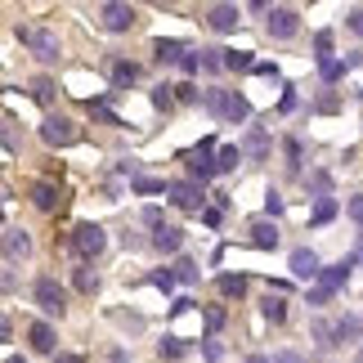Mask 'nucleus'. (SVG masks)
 <instances>
[{"mask_svg":"<svg viewBox=\"0 0 363 363\" xmlns=\"http://www.w3.org/2000/svg\"><path fill=\"white\" fill-rule=\"evenodd\" d=\"M32 301L40 305V314H50V318H59V314L67 310V291L59 287V278H36Z\"/></svg>","mask_w":363,"mask_h":363,"instance_id":"nucleus-2","label":"nucleus"},{"mask_svg":"<svg viewBox=\"0 0 363 363\" xmlns=\"http://www.w3.org/2000/svg\"><path fill=\"white\" fill-rule=\"evenodd\" d=\"M175 86H157V90H152V108H162V113H171V108H175V94H171Z\"/></svg>","mask_w":363,"mask_h":363,"instance_id":"nucleus-33","label":"nucleus"},{"mask_svg":"<svg viewBox=\"0 0 363 363\" xmlns=\"http://www.w3.org/2000/svg\"><path fill=\"white\" fill-rule=\"evenodd\" d=\"M363 337V318L359 314H341L337 318V345H354Z\"/></svg>","mask_w":363,"mask_h":363,"instance_id":"nucleus-15","label":"nucleus"},{"mask_svg":"<svg viewBox=\"0 0 363 363\" xmlns=\"http://www.w3.org/2000/svg\"><path fill=\"white\" fill-rule=\"evenodd\" d=\"M256 77H274L278 81V67L274 63H256Z\"/></svg>","mask_w":363,"mask_h":363,"instance_id":"nucleus-47","label":"nucleus"},{"mask_svg":"<svg viewBox=\"0 0 363 363\" xmlns=\"http://www.w3.org/2000/svg\"><path fill=\"white\" fill-rule=\"evenodd\" d=\"M238 23H242V9L238 5H211V9H206V27L220 32V36L238 32Z\"/></svg>","mask_w":363,"mask_h":363,"instance_id":"nucleus-9","label":"nucleus"},{"mask_svg":"<svg viewBox=\"0 0 363 363\" xmlns=\"http://www.w3.org/2000/svg\"><path fill=\"white\" fill-rule=\"evenodd\" d=\"M206 328H225V310H220V305H211V310H206Z\"/></svg>","mask_w":363,"mask_h":363,"instance_id":"nucleus-42","label":"nucleus"},{"mask_svg":"<svg viewBox=\"0 0 363 363\" xmlns=\"http://www.w3.org/2000/svg\"><path fill=\"white\" fill-rule=\"evenodd\" d=\"M264 27H269L274 40H291V36L301 32V13L291 9V5H274V13H269V23H264Z\"/></svg>","mask_w":363,"mask_h":363,"instance_id":"nucleus-6","label":"nucleus"},{"mask_svg":"<svg viewBox=\"0 0 363 363\" xmlns=\"http://www.w3.org/2000/svg\"><path fill=\"white\" fill-rule=\"evenodd\" d=\"M198 54H202V67H206V72H220V67H225V50L206 45V50H198Z\"/></svg>","mask_w":363,"mask_h":363,"instance_id":"nucleus-29","label":"nucleus"},{"mask_svg":"<svg viewBox=\"0 0 363 363\" xmlns=\"http://www.w3.org/2000/svg\"><path fill=\"white\" fill-rule=\"evenodd\" d=\"M260 314L269 318V323H283V318H287V301H283V291H269V296L260 301Z\"/></svg>","mask_w":363,"mask_h":363,"instance_id":"nucleus-21","label":"nucleus"},{"mask_svg":"<svg viewBox=\"0 0 363 363\" xmlns=\"http://www.w3.org/2000/svg\"><path fill=\"white\" fill-rule=\"evenodd\" d=\"M104 247H108V233H104V225H94V220H81V225L72 229V251H77L81 260H94Z\"/></svg>","mask_w":363,"mask_h":363,"instance_id":"nucleus-1","label":"nucleus"},{"mask_svg":"<svg viewBox=\"0 0 363 363\" xmlns=\"http://www.w3.org/2000/svg\"><path fill=\"white\" fill-rule=\"evenodd\" d=\"M184 350H189V345L179 341V337H166V341L157 345V354H162V359H179V354H184Z\"/></svg>","mask_w":363,"mask_h":363,"instance_id":"nucleus-34","label":"nucleus"},{"mask_svg":"<svg viewBox=\"0 0 363 363\" xmlns=\"http://www.w3.org/2000/svg\"><path fill=\"white\" fill-rule=\"evenodd\" d=\"M54 363H81L77 354H54Z\"/></svg>","mask_w":363,"mask_h":363,"instance_id":"nucleus-49","label":"nucleus"},{"mask_svg":"<svg viewBox=\"0 0 363 363\" xmlns=\"http://www.w3.org/2000/svg\"><path fill=\"white\" fill-rule=\"evenodd\" d=\"M332 216H337V202H332V198H318V206H314V216H310V225H328Z\"/></svg>","mask_w":363,"mask_h":363,"instance_id":"nucleus-30","label":"nucleus"},{"mask_svg":"<svg viewBox=\"0 0 363 363\" xmlns=\"http://www.w3.org/2000/svg\"><path fill=\"white\" fill-rule=\"evenodd\" d=\"M310 184H314V193H318V198H328V189H332V179H328L323 171H314V179H310Z\"/></svg>","mask_w":363,"mask_h":363,"instance_id":"nucleus-43","label":"nucleus"},{"mask_svg":"<svg viewBox=\"0 0 363 363\" xmlns=\"http://www.w3.org/2000/svg\"><path fill=\"white\" fill-rule=\"evenodd\" d=\"M310 337H314L318 350H332V345H337V323H328V318H314V323H310Z\"/></svg>","mask_w":363,"mask_h":363,"instance_id":"nucleus-20","label":"nucleus"},{"mask_svg":"<svg viewBox=\"0 0 363 363\" xmlns=\"http://www.w3.org/2000/svg\"><path fill=\"white\" fill-rule=\"evenodd\" d=\"M94 13H99V27H104V32H130L135 18H139L135 5H121V0H104Z\"/></svg>","mask_w":363,"mask_h":363,"instance_id":"nucleus-4","label":"nucleus"},{"mask_svg":"<svg viewBox=\"0 0 363 363\" xmlns=\"http://www.w3.org/2000/svg\"><path fill=\"white\" fill-rule=\"evenodd\" d=\"M251 247L274 251V247H278V225H269V220H256V225H251Z\"/></svg>","mask_w":363,"mask_h":363,"instance_id":"nucleus-16","label":"nucleus"},{"mask_svg":"<svg viewBox=\"0 0 363 363\" xmlns=\"http://www.w3.org/2000/svg\"><path fill=\"white\" fill-rule=\"evenodd\" d=\"M220 291H225V296H242V291H247V278L242 274H225V278H220Z\"/></svg>","mask_w":363,"mask_h":363,"instance_id":"nucleus-31","label":"nucleus"},{"mask_svg":"<svg viewBox=\"0 0 363 363\" xmlns=\"http://www.w3.org/2000/svg\"><path fill=\"white\" fill-rule=\"evenodd\" d=\"M274 363H301V354H291V350H283V354H274Z\"/></svg>","mask_w":363,"mask_h":363,"instance_id":"nucleus-48","label":"nucleus"},{"mask_svg":"<svg viewBox=\"0 0 363 363\" xmlns=\"http://www.w3.org/2000/svg\"><path fill=\"white\" fill-rule=\"evenodd\" d=\"M251 117V104H247V94H238V90H229L225 94V121H247Z\"/></svg>","mask_w":363,"mask_h":363,"instance_id":"nucleus-18","label":"nucleus"},{"mask_svg":"<svg viewBox=\"0 0 363 363\" xmlns=\"http://www.w3.org/2000/svg\"><path fill=\"white\" fill-rule=\"evenodd\" d=\"M314 50H318V63H323L328 50H332V32H318V36H314Z\"/></svg>","mask_w":363,"mask_h":363,"instance_id":"nucleus-40","label":"nucleus"},{"mask_svg":"<svg viewBox=\"0 0 363 363\" xmlns=\"http://www.w3.org/2000/svg\"><path fill=\"white\" fill-rule=\"evenodd\" d=\"M225 67L229 72H256V59H251V50H225Z\"/></svg>","mask_w":363,"mask_h":363,"instance_id":"nucleus-23","label":"nucleus"},{"mask_svg":"<svg viewBox=\"0 0 363 363\" xmlns=\"http://www.w3.org/2000/svg\"><path fill=\"white\" fill-rule=\"evenodd\" d=\"M247 363H274V359H264V354H251V359H247Z\"/></svg>","mask_w":363,"mask_h":363,"instance_id":"nucleus-50","label":"nucleus"},{"mask_svg":"<svg viewBox=\"0 0 363 363\" xmlns=\"http://www.w3.org/2000/svg\"><path fill=\"white\" fill-rule=\"evenodd\" d=\"M179 283V278H175V269H162V274H152V287H162V291H171Z\"/></svg>","mask_w":363,"mask_h":363,"instance_id":"nucleus-38","label":"nucleus"},{"mask_svg":"<svg viewBox=\"0 0 363 363\" xmlns=\"http://www.w3.org/2000/svg\"><path fill=\"white\" fill-rule=\"evenodd\" d=\"M40 139H45L50 148H72L81 139V125L67 121V117H45V121H40Z\"/></svg>","mask_w":363,"mask_h":363,"instance_id":"nucleus-5","label":"nucleus"},{"mask_svg":"<svg viewBox=\"0 0 363 363\" xmlns=\"http://www.w3.org/2000/svg\"><path fill=\"white\" fill-rule=\"evenodd\" d=\"M90 113L99 117V121H108V125H121V117H117V113H113V108H108L104 99H99V104H90Z\"/></svg>","mask_w":363,"mask_h":363,"instance_id":"nucleus-35","label":"nucleus"},{"mask_svg":"<svg viewBox=\"0 0 363 363\" xmlns=\"http://www.w3.org/2000/svg\"><path fill=\"white\" fill-rule=\"evenodd\" d=\"M32 202L40 206V211H54V206H59V184H50V179H36V184H32Z\"/></svg>","mask_w":363,"mask_h":363,"instance_id":"nucleus-17","label":"nucleus"},{"mask_svg":"<svg viewBox=\"0 0 363 363\" xmlns=\"http://www.w3.org/2000/svg\"><path fill=\"white\" fill-rule=\"evenodd\" d=\"M152 54H157V63H184L189 50H184V40H166V36H162L157 45H152Z\"/></svg>","mask_w":363,"mask_h":363,"instance_id":"nucleus-19","label":"nucleus"},{"mask_svg":"<svg viewBox=\"0 0 363 363\" xmlns=\"http://www.w3.org/2000/svg\"><path fill=\"white\" fill-rule=\"evenodd\" d=\"M225 94H229V90H220V86H211V90L202 94V99H206V108H211L216 117H225Z\"/></svg>","mask_w":363,"mask_h":363,"instance_id":"nucleus-32","label":"nucleus"},{"mask_svg":"<svg viewBox=\"0 0 363 363\" xmlns=\"http://www.w3.org/2000/svg\"><path fill=\"white\" fill-rule=\"evenodd\" d=\"M238 162H242V152H238V148H233V144L216 152V171H233V166H238Z\"/></svg>","mask_w":363,"mask_h":363,"instance_id":"nucleus-28","label":"nucleus"},{"mask_svg":"<svg viewBox=\"0 0 363 363\" xmlns=\"http://www.w3.org/2000/svg\"><path fill=\"white\" fill-rule=\"evenodd\" d=\"M350 264H354V256H345V260H337V264H323V274H318V291H323V296H332L337 287H345Z\"/></svg>","mask_w":363,"mask_h":363,"instance_id":"nucleus-11","label":"nucleus"},{"mask_svg":"<svg viewBox=\"0 0 363 363\" xmlns=\"http://www.w3.org/2000/svg\"><path fill=\"white\" fill-rule=\"evenodd\" d=\"M345 27H350L354 36H363V5H354L350 13H345Z\"/></svg>","mask_w":363,"mask_h":363,"instance_id":"nucleus-37","label":"nucleus"},{"mask_svg":"<svg viewBox=\"0 0 363 363\" xmlns=\"http://www.w3.org/2000/svg\"><path fill=\"white\" fill-rule=\"evenodd\" d=\"M175 99L179 104H193V99H198V90H193V86H175Z\"/></svg>","mask_w":363,"mask_h":363,"instance_id":"nucleus-44","label":"nucleus"},{"mask_svg":"<svg viewBox=\"0 0 363 363\" xmlns=\"http://www.w3.org/2000/svg\"><path fill=\"white\" fill-rule=\"evenodd\" d=\"M18 40H23V45L36 54L40 63H54V59H59V36H54L50 27H23Z\"/></svg>","mask_w":363,"mask_h":363,"instance_id":"nucleus-3","label":"nucleus"},{"mask_svg":"<svg viewBox=\"0 0 363 363\" xmlns=\"http://www.w3.org/2000/svg\"><path fill=\"white\" fill-rule=\"evenodd\" d=\"M32 99L36 104H50L54 99V81L50 77H32Z\"/></svg>","mask_w":363,"mask_h":363,"instance_id":"nucleus-27","label":"nucleus"},{"mask_svg":"<svg viewBox=\"0 0 363 363\" xmlns=\"http://www.w3.org/2000/svg\"><path fill=\"white\" fill-rule=\"evenodd\" d=\"M184 162H189V171L198 175V179L216 175V139H202L198 148H189V152H184Z\"/></svg>","mask_w":363,"mask_h":363,"instance_id":"nucleus-8","label":"nucleus"},{"mask_svg":"<svg viewBox=\"0 0 363 363\" xmlns=\"http://www.w3.org/2000/svg\"><path fill=\"white\" fill-rule=\"evenodd\" d=\"M291 274L310 283V278H318V274H323V264H318V256H314L310 247H296V251H291Z\"/></svg>","mask_w":363,"mask_h":363,"instance_id":"nucleus-12","label":"nucleus"},{"mask_svg":"<svg viewBox=\"0 0 363 363\" xmlns=\"http://www.w3.org/2000/svg\"><path fill=\"white\" fill-rule=\"evenodd\" d=\"M77 291H86V296L99 291V274H94L90 264H81V269H77Z\"/></svg>","mask_w":363,"mask_h":363,"instance_id":"nucleus-25","label":"nucleus"},{"mask_svg":"<svg viewBox=\"0 0 363 363\" xmlns=\"http://www.w3.org/2000/svg\"><path fill=\"white\" fill-rule=\"evenodd\" d=\"M202 354H206V363H220V359H225V345H220V341H202Z\"/></svg>","mask_w":363,"mask_h":363,"instance_id":"nucleus-39","label":"nucleus"},{"mask_svg":"<svg viewBox=\"0 0 363 363\" xmlns=\"http://www.w3.org/2000/svg\"><path fill=\"white\" fill-rule=\"evenodd\" d=\"M345 216H350L354 225H363V193H354V198L345 202Z\"/></svg>","mask_w":363,"mask_h":363,"instance_id":"nucleus-36","label":"nucleus"},{"mask_svg":"<svg viewBox=\"0 0 363 363\" xmlns=\"http://www.w3.org/2000/svg\"><path fill=\"white\" fill-rule=\"evenodd\" d=\"M27 256H32V238H27V229L5 225V264H23Z\"/></svg>","mask_w":363,"mask_h":363,"instance_id":"nucleus-10","label":"nucleus"},{"mask_svg":"<svg viewBox=\"0 0 363 363\" xmlns=\"http://www.w3.org/2000/svg\"><path fill=\"white\" fill-rule=\"evenodd\" d=\"M27 345H32L36 354H59V350H54V345H59V337H54L50 323H32V328H27Z\"/></svg>","mask_w":363,"mask_h":363,"instance_id":"nucleus-14","label":"nucleus"},{"mask_svg":"<svg viewBox=\"0 0 363 363\" xmlns=\"http://www.w3.org/2000/svg\"><path fill=\"white\" fill-rule=\"evenodd\" d=\"M166 198H171V202L179 206V211H202V202H206V198H202V184H198V179H175Z\"/></svg>","mask_w":363,"mask_h":363,"instance_id":"nucleus-7","label":"nucleus"},{"mask_svg":"<svg viewBox=\"0 0 363 363\" xmlns=\"http://www.w3.org/2000/svg\"><path fill=\"white\" fill-rule=\"evenodd\" d=\"M130 189L139 193V198H152V193H171V184H166V179H152V175H139V179H130Z\"/></svg>","mask_w":363,"mask_h":363,"instance_id":"nucleus-24","label":"nucleus"},{"mask_svg":"<svg viewBox=\"0 0 363 363\" xmlns=\"http://www.w3.org/2000/svg\"><path fill=\"white\" fill-rule=\"evenodd\" d=\"M152 247H157L162 256H175V251L184 247V229H179V225H162V229H152Z\"/></svg>","mask_w":363,"mask_h":363,"instance_id":"nucleus-13","label":"nucleus"},{"mask_svg":"<svg viewBox=\"0 0 363 363\" xmlns=\"http://www.w3.org/2000/svg\"><path fill=\"white\" fill-rule=\"evenodd\" d=\"M318 67H323V77H328V81H337V77L345 72V63H337V59H323Z\"/></svg>","mask_w":363,"mask_h":363,"instance_id":"nucleus-41","label":"nucleus"},{"mask_svg":"<svg viewBox=\"0 0 363 363\" xmlns=\"http://www.w3.org/2000/svg\"><path fill=\"white\" fill-rule=\"evenodd\" d=\"M264 211L278 216V211H283V198H278V193H269V198H264Z\"/></svg>","mask_w":363,"mask_h":363,"instance_id":"nucleus-46","label":"nucleus"},{"mask_svg":"<svg viewBox=\"0 0 363 363\" xmlns=\"http://www.w3.org/2000/svg\"><path fill=\"white\" fill-rule=\"evenodd\" d=\"M175 278H179V283H189V287H193V283H198L202 274H198V264H193L189 256H179V260H175Z\"/></svg>","mask_w":363,"mask_h":363,"instance_id":"nucleus-26","label":"nucleus"},{"mask_svg":"<svg viewBox=\"0 0 363 363\" xmlns=\"http://www.w3.org/2000/svg\"><path fill=\"white\" fill-rule=\"evenodd\" d=\"M135 81H139V63L117 59V63H113V86H117V90H125V86H135Z\"/></svg>","mask_w":363,"mask_h":363,"instance_id":"nucleus-22","label":"nucleus"},{"mask_svg":"<svg viewBox=\"0 0 363 363\" xmlns=\"http://www.w3.org/2000/svg\"><path fill=\"white\" fill-rule=\"evenodd\" d=\"M5 363H27V359H18V354H9V359H5Z\"/></svg>","mask_w":363,"mask_h":363,"instance_id":"nucleus-51","label":"nucleus"},{"mask_svg":"<svg viewBox=\"0 0 363 363\" xmlns=\"http://www.w3.org/2000/svg\"><path fill=\"white\" fill-rule=\"evenodd\" d=\"M287 157H291V166L301 171V144H296V139H287Z\"/></svg>","mask_w":363,"mask_h":363,"instance_id":"nucleus-45","label":"nucleus"},{"mask_svg":"<svg viewBox=\"0 0 363 363\" xmlns=\"http://www.w3.org/2000/svg\"><path fill=\"white\" fill-rule=\"evenodd\" d=\"M359 363H363V350H359Z\"/></svg>","mask_w":363,"mask_h":363,"instance_id":"nucleus-52","label":"nucleus"}]
</instances>
